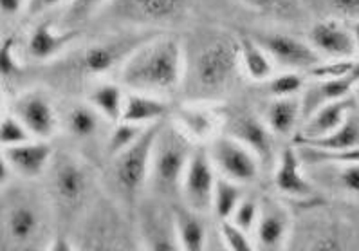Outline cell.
<instances>
[{
  "mask_svg": "<svg viewBox=\"0 0 359 251\" xmlns=\"http://www.w3.org/2000/svg\"><path fill=\"white\" fill-rule=\"evenodd\" d=\"M241 65L238 39L226 31H208L187 58L184 80L191 102H212L224 94L237 78Z\"/></svg>",
  "mask_w": 359,
  "mask_h": 251,
  "instance_id": "cell-1",
  "label": "cell"
},
{
  "mask_svg": "<svg viewBox=\"0 0 359 251\" xmlns=\"http://www.w3.org/2000/svg\"><path fill=\"white\" fill-rule=\"evenodd\" d=\"M187 55L181 42L172 36H150L119 69L123 87L156 96L172 94L181 87Z\"/></svg>",
  "mask_w": 359,
  "mask_h": 251,
  "instance_id": "cell-2",
  "label": "cell"
},
{
  "mask_svg": "<svg viewBox=\"0 0 359 251\" xmlns=\"http://www.w3.org/2000/svg\"><path fill=\"white\" fill-rule=\"evenodd\" d=\"M194 152V140L175 121H165L161 125L148 177V184L154 192L172 196L181 190L182 177Z\"/></svg>",
  "mask_w": 359,
  "mask_h": 251,
  "instance_id": "cell-3",
  "label": "cell"
},
{
  "mask_svg": "<svg viewBox=\"0 0 359 251\" xmlns=\"http://www.w3.org/2000/svg\"><path fill=\"white\" fill-rule=\"evenodd\" d=\"M46 231V212L36 197L26 194H6L2 210V235L13 250L36 247Z\"/></svg>",
  "mask_w": 359,
  "mask_h": 251,
  "instance_id": "cell-4",
  "label": "cell"
},
{
  "mask_svg": "<svg viewBox=\"0 0 359 251\" xmlns=\"http://www.w3.org/2000/svg\"><path fill=\"white\" fill-rule=\"evenodd\" d=\"M47 174L51 199L65 213H74L89 199L93 175L80 158L72 154H55Z\"/></svg>",
  "mask_w": 359,
  "mask_h": 251,
  "instance_id": "cell-5",
  "label": "cell"
},
{
  "mask_svg": "<svg viewBox=\"0 0 359 251\" xmlns=\"http://www.w3.org/2000/svg\"><path fill=\"white\" fill-rule=\"evenodd\" d=\"M163 123H165V119L148 125L143 134L127 150H123L116 158H112L114 159L116 184L128 199L137 196L144 184H148L154 145H156V137Z\"/></svg>",
  "mask_w": 359,
  "mask_h": 251,
  "instance_id": "cell-6",
  "label": "cell"
},
{
  "mask_svg": "<svg viewBox=\"0 0 359 251\" xmlns=\"http://www.w3.org/2000/svg\"><path fill=\"white\" fill-rule=\"evenodd\" d=\"M148 34H123V36H110L93 46L85 47L76 58V69L81 76L94 78L112 73L114 69H121L128 56L141 46Z\"/></svg>",
  "mask_w": 359,
  "mask_h": 251,
  "instance_id": "cell-7",
  "label": "cell"
},
{
  "mask_svg": "<svg viewBox=\"0 0 359 251\" xmlns=\"http://www.w3.org/2000/svg\"><path fill=\"white\" fill-rule=\"evenodd\" d=\"M210 158L222 177L241 184L253 183L260 174V158L237 137L220 134L210 141Z\"/></svg>",
  "mask_w": 359,
  "mask_h": 251,
  "instance_id": "cell-8",
  "label": "cell"
},
{
  "mask_svg": "<svg viewBox=\"0 0 359 251\" xmlns=\"http://www.w3.org/2000/svg\"><path fill=\"white\" fill-rule=\"evenodd\" d=\"M215 170L210 154L206 150H195L181 183L184 205L201 213L212 210L213 190L217 183Z\"/></svg>",
  "mask_w": 359,
  "mask_h": 251,
  "instance_id": "cell-9",
  "label": "cell"
},
{
  "mask_svg": "<svg viewBox=\"0 0 359 251\" xmlns=\"http://www.w3.org/2000/svg\"><path fill=\"white\" fill-rule=\"evenodd\" d=\"M255 39L262 43L264 49L269 53L275 64H278L283 71H311L320 64V53L311 46V42L291 36L285 33H266L257 34Z\"/></svg>",
  "mask_w": 359,
  "mask_h": 251,
  "instance_id": "cell-10",
  "label": "cell"
},
{
  "mask_svg": "<svg viewBox=\"0 0 359 251\" xmlns=\"http://www.w3.org/2000/svg\"><path fill=\"white\" fill-rule=\"evenodd\" d=\"M11 112L26 125L34 140H51L58 130V114L51 98L43 90L33 89L20 94L15 100Z\"/></svg>",
  "mask_w": 359,
  "mask_h": 251,
  "instance_id": "cell-11",
  "label": "cell"
},
{
  "mask_svg": "<svg viewBox=\"0 0 359 251\" xmlns=\"http://www.w3.org/2000/svg\"><path fill=\"white\" fill-rule=\"evenodd\" d=\"M291 233V213L273 197L260 201V215L255 226L253 238L257 250L275 251L287 244Z\"/></svg>",
  "mask_w": 359,
  "mask_h": 251,
  "instance_id": "cell-12",
  "label": "cell"
},
{
  "mask_svg": "<svg viewBox=\"0 0 359 251\" xmlns=\"http://www.w3.org/2000/svg\"><path fill=\"white\" fill-rule=\"evenodd\" d=\"M309 42L321 58H355L359 53L355 31H351L338 20H323L314 24L309 33Z\"/></svg>",
  "mask_w": 359,
  "mask_h": 251,
  "instance_id": "cell-13",
  "label": "cell"
},
{
  "mask_svg": "<svg viewBox=\"0 0 359 251\" xmlns=\"http://www.w3.org/2000/svg\"><path fill=\"white\" fill-rule=\"evenodd\" d=\"M2 158L18 177L36 179L47 174L55 158V150L49 140H29L20 145L4 147Z\"/></svg>",
  "mask_w": 359,
  "mask_h": 251,
  "instance_id": "cell-14",
  "label": "cell"
},
{
  "mask_svg": "<svg viewBox=\"0 0 359 251\" xmlns=\"http://www.w3.org/2000/svg\"><path fill=\"white\" fill-rule=\"evenodd\" d=\"M228 134L250 147L262 163H273L275 159V134L264 118L242 112L229 121Z\"/></svg>",
  "mask_w": 359,
  "mask_h": 251,
  "instance_id": "cell-15",
  "label": "cell"
},
{
  "mask_svg": "<svg viewBox=\"0 0 359 251\" xmlns=\"http://www.w3.org/2000/svg\"><path fill=\"white\" fill-rule=\"evenodd\" d=\"M119 17L143 24H170L187 13L188 0H118Z\"/></svg>",
  "mask_w": 359,
  "mask_h": 251,
  "instance_id": "cell-16",
  "label": "cell"
},
{
  "mask_svg": "<svg viewBox=\"0 0 359 251\" xmlns=\"http://www.w3.org/2000/svg\"><path fill=\"white\" fill-rule=\"evenodd\" d=\"M359 86V62L348 76L334 78V80H313L302 90V112L304 119L316 112L320 107L336 100L354 96L355 87Z\"/></svg>",
  "mask_w": 359,
  "mask_h": 251,
  "instance_id": "cell-17",
  "label": "cell"
},
{
  "mask_svg": "<svg viewBox=\"0 0 359 251\" xmlns=\"http://www.w3.org/2000/svg\"><path fill=\"white\" fill-rule=\"evenodd\" d=\"M78 36H80V29H74V27L56 29L53 20H40L29 33L27 53L31 58L39 62L53 60L76 42Z\"/></svg>",
  "mask_w": 359,
  "mask_h": 251,
  "instance_id": "cell-18",
  "label": "cell"
},
{
  "mask_svg": "<svg viewBox=\"0 0 359 251\" xmlns=\"http://www.w3.org/2000/svg\"><path fill=\"white\" fill-rule=\"evenodd\" d=\"M302 165L304 163L298 156L296 147H285L280 152L273 181H275L276 190L283 196L292 197V199H311L314 196L313 183L305 175Z\"/></svg>",
  "mask_w": 359,
  "mask_h": 251,
  "instance_id": "cell-19",
  "label": "cell"
},
{
  "mask_svg": "<svg viewBox=\"0 0 359 251\" xmlns=\"http://www.w3.org/2000/svg\"><path fill=\"white\" fill-rule=\"evenodd\" d=\"M354 109V96L336 100V102H330L327 105L320 107L316 112H313L307 119H304V127L298 133V136L294 137V143L296 141H313L329 136L330 133H334L348 118V114Z\"/></svg>",
  "mask_w": 359,
  "mask_h": 251,
  "instance_id": "cell-20",
  "label": "cell"
},
{
  "mask_svg": "<svg viewBox=\"0 0 359 251\" xmlns=\"http://www.w3.org/2000/svg\"><path fill=\"white\" fill-rule=\"evenodd\" d=\"M173 121L194 141H212L222 125L219 111L210 102H191L182 105Z\"/></svg>",
  "mask_w": 359,
  "mask_h": 251,
  "instance_id": "cell-21",
  "label": "cell"
},
{
  "mask_svg": "<svg viewBox=\"0 0 359 251\" xmlns=\"http://www.w3.org/2000/svg\"><path fill=\"white\" fill-rule=\"evenodd\" d=\"M166 116H168V103L161 96L132 90L125 100L121 119L141 125V127H148L157 121H163Z\"/></svg>",
  "mask_w": 359,
  "mask_h": 251,
  "instance_id": "cell-22",
  "label": "cell"
},
{
  "mask_svg": "<svg viewBox=\"0 0 359 251\" xmlns=\"http://www.w3.org/2000/svg\"><path fill=\"white\" fill-rule=\"evenodd\" d=\"M264 121L269 125L275 136H291L300 121H304L302 98L298 96L273 98L264 111Z\"/></svg>",
  "mask_w": 359,
  "mask_h": 251,
  "instance_id": "cell-23",
  "label": "cell"
},
{
  "mask_svg": "<svg viewBox=\"0 0 359 251\" xmlns=\"http://www.w3.org/2000/svg\"><path fill=\"white\" fill-rule=\"evenodd\" d=\"M175 233L179 238V246L187 251H201L206 247L208 233L206 226L201 219V212H195L190 206H175L172 212Z\"/></svg>",
  "mask_w": 359,
  "mask_h": 251,
  "instance_id": "cell-24",
  "label": "cell"
},
{
  "mask_svg": "<svg viewBox=\"0 0 359 251\" xmlns=\"http://www.w3.org/2000/svg\"><path fill=\"white\" fill-rule=\"evenodd\" d=\"M238 46H241L242 71L250 76V80L267 81L275 74V62L255 36L253 39L251 36H241Z\"/></svg>",
  "mask_w": 359,
  "mask_h": 251,
  "instance_id": "cell-25",
  "label": "cell"
},
{
  "mask_svg": "<svg viewBox=\"0 0 359 251\" xmlns=\"http://www.w3.org/2000/svg\"><path fill=\"white\" fill-rule=\"evenodd\" d=\"M103 116L94 109L90 103H78L72 105L65 114V128L69 136L76 141H93L102 130Z\"/></svg>",
  "mask_w": 359,
  "mask_h": 251,
  "instance_id": "cell-26",
  "label": "cell"
},
{
  "mask_svg": "<svg viewBox=\"0 0 359 251\" xmlns=\"http://www.w3.org/2000/svg\"><path fill=\"white\" fill-rule=\"evenodd\" d=\"M125 100H127V94L123 90V87H119L118 83H112V81H100L89 93L90 105L105 118V121H110V123L121 121Z\"/></svg>",
  "mask_w": 359,
  "mask_h": 251,
  "instance_id": "cell-27",
  "label": "cell"
},
{
  "mask_svg": "<svg viewBox=\"0 0 359 251\" xmlns=\"http://www.w3.org/2000/svg\"><path fill=\"white\" fill-rule=\"evenodd\" d=\"M296 145H311L327 150H359V111L354 109L329 136L313 141H296Z\"/></svg>",
  "mask_w": 359,
  "mask_h": 251,
  "instance_id": "cell-28",
  "label": "cell"
},
{
  "mask_svg": "<svg viewBox=\"0 0 359 251\" xmlns=\"http://www.w3.org/2000/svg\"><path fill=\"white\" fill-rule=\"evenodd\" d=\"M316 175L327 179V184L348 197L359 199V161L343 163V165L311 166Z\"/></svg>",
  "mask_w": 359,
  "mask_h": 251,
  "instance_id": "cell-29",
  "label": "cell"
},
{
  "mask_svg": "<svg viewBox=\"0 0 359 251\" xmlns=\"http://www.w3.org/2000/svg\"><path fill=\"white\" fill-rule=\"evenodd\" d=\"M244 184L228 177H217L215 190H213L212 210L220 221L231 219L241 201L244 199Z\"/></svg>",
  "mask_w": 359,
  "mask_h": 251,
  "instance_id": "cell-30",
  "label": "cell"
},
{
  "mask_svg": "<svg viewBox=\"0 0 359 251\" xmlns=\"http://www.w3.org/2000/svg\"><path fill=\"white\" fill-rule=\"evenodd\" d=\"M144 247L150 250H177L179 238L175 233V224L173 217L168 224L156 215H150L148 222L144 224Z\"/></svg>",
  "mask_w": 359,
  "mask_h": 251,
  "instance_id": "cell-31",
  "label": "cell"
},
{
  "mask_svg": "<svg viewBox=\"0 0 359 251\" xmlns=\"http://www.w3.org/2000/svg\"><path fill=\"white\" fill-rule=\"evenodd\" d=\"M238 2L266 17L282 18V20L298 18L302 13L300 0H238Z\"/></svg>",
  "mask_w": 359,
  "mask_h": 251,
  "instance_id": "cell-32",
  "label": "cell"
},
{
  "mask_svg": "<svg viewBox=\"0 0 359 251\" xmlns=\"http://www.w3.org/2000/svg\"><path fill=\"white\" fill-rule=\"evenodd\" d=\"M144 128L147 127L130 123V121H123V119L114 123V128L110 130L109 140H107V154H109L110 158H116L118 154L127 150L143 134Z\"/></svg>",
  "mask_w": 359,
  "mask_h": 251,
  "instance_id": "cell-33",
  "label": "cell"
},
{
  "mask_svg": "<svg viewBox=\"0 0 359 251\" xmlns=\"http://www.w3.org/2000/svg\"><path fill=\"white\" fill-rule=\"evenodd\" d=\"M266 86L271 98H287V96H296L298 93H302L305 81L296 71H283L280 74H273L266 81Z\"/></svg>",
  "mask_w": 359,
  "mask_h": 251,
  "instance_id": "cell-34",
  "label": "cell"
},
{
  "mask_svg": "<svg viewBox=\"0 0 359 251\" xmlns=\"http://www.w3.org/2000/svg\"><path fill=\"white\" fill-rule=\"evenodd\" d=\"M220 238L224 240V246L233 251H250L257 250L253 233L245 231L244 228L237 226L231 219L220 221Z\"/></svg>",
  "mask_w": 359,
  "mask_h": 251,
  "instance_id": "cell-35",
  "label": "cell"
},
{
  "mask_svg": "<svg viewBox=\"0 0 359 251\" xmlns=\"http://www.w3.org/2000/svg\"><path fill=\"white\" fill-rule=\"evenodd\" d=\"M359 60L354 58H341V60H329V62H323L321 60L316 67H313L309 71V76L311 80H334V78H343L348 76L355 69Z\"/></svg>",
  "mask_w": 359,
  "mask_h": 251,
  "instance_id": "cell-36",
  "label": "cell"
},
{
  "mask_svg": "<svg viewBox=\"0 0 359 251\" xmlns=\"http://www.w3.org/2000/svg\"><path fill=\"white\" fill-rule=\"evenodd\" d=\"M29 140H34L33 134L27 130L26 125L22 123L13 112L2 116V123H0V141H2V149H4V147L20 145V143H26V141Z\"/></svg>",
  "mask_w": 359,
  "mask_h": 251,
  "instance_id": "cell-37",
  "label": "cell"
},
{
  "mask_svg": "<svg viewBox=\"0 0 359 251\" xmlns=\"http://www.w3.org/2000/svg\"><path fill=\"white\" fill-rule=\"evenodd\" d=\"M105 0H69L67 11L64 15L65 27H78L83 24L90 15H94L102 8Z\"/></svg>",
  "mask_w": 359,
  "mask_h": 251,
  "instance_id": "cell-38",
  "label": "cell"
},
{
  "mask_svg": "<svg viewBox=\"0 0 359 251\" xmlns=\"http://www.w3.org/2000/svg\"><path fill=\"white\" fill-rule=\"evenodd\" d=\"M258 215H260V201L257 197H244L231 215V221L244 228L245 231L253 233L255 226L258 222Z\"/></svg>",
  "mask_w": 359,
  "mask_h": 251,
  "instance_id": "cell-39",
  "label": "cell"
},
{
  "mask_svg": "<svg viewBox=\"0 0 359 251\" xmlns=\"http://www.w3.org/2000/svg\"><path fill=\"white\" fill-rule=\"evenodd\" d=\"M0 69H2V76L11 78L20 71V62L17 58V46L13 39H6L2 43V51H0Z\"/></svg>",
  "mask_w": 359,
  "mask_h": 251,
  "instance_id": "cell-40",
  "label": "cell"
},
{
  "mask_svg": "<svg viewBox=\"0 0 359 251\" xmlns=\"http://www.w3.org/2000/svg\"><path fill=\"white\" fill-rule=\"evenodd\" d=\"M334 13L359 22V0H327Z\"/></svg>",
  "mask_w": 359,
  "mask_h": 251,
  "instance_id": "cell-41",
  "label": "cell"
},
{
  "mask_svg": "<svg viewBox=\"0 0 359 251\" xmlns=\"http://www.w3.org/2000/svg\"><path fill=\"white\" fill-rule=\"evenodd\" d=\"M64 2H67V0H27L26 11L31 17H39V15H43L47 11H51V9L58 8Z\"/></svg>",
  "mask_w": 359,
  "mask_h": 251,
  "instance_id": "cell-42",
  "label": "cell"
},
{
  "mask_svg": "<svg viewBox=\"0 0 359 251\" xmlns=\"http://www.w3.org/2000/svg\"><path fill=\"white\" fill-rule=\"evenodd\" d=\"M27 0H0L4 15H17L22 8H26Z\"/></svg>",
  "mask_w": 359,
  "mask_h": 251,
  "instance_id": "cell-43",
  "label": "cell"
},
{
  "mask_svg": "<svg viewBox=\"0 0 359 251\" xmlns=\"http://www.w3.org/2000/svg\"><path fill=\"white\" fill-rule=\"evenodd\" d=\"M72 244H69L65 240V237L58 235V237H53V240L47 244V250H55V251H64V250H71Z\"/></svg>",
  "mask_w": 359,
  "mask_h": 251,
  "instance_id": "cell-44",
  "label": "cell"
},
{
  "mask_svg": "<svg viewBox=\"0 0 359 251\" xmlns=\"http://www.w3.org/2000/svg\"><path fill=\"white\" fill-rule=\"evenodd\" d=\"M354 31H355V36H358V49H359V22H358V24H355Z\"/></svg>",
  "mask_w": 359,
  "mask_h": 251,
  "instance_id": "cell-45",
  "label": "cell"
},
{
  "mask_svg": "<svg viewBox=\"0 0 359 251\" xmlns=\"http://www.w3.org/2000/svg\"><path fill=\"white\" fill-rule=\"evenodd\" d=\"M354 98H355V103H359V86L355 87V90H354Z\"/></svg>",
  "mask_w": 359,
  "mask_h": 251,
  "instance_id": "cell-46",
  "label": "cell"
}]
</instances>
